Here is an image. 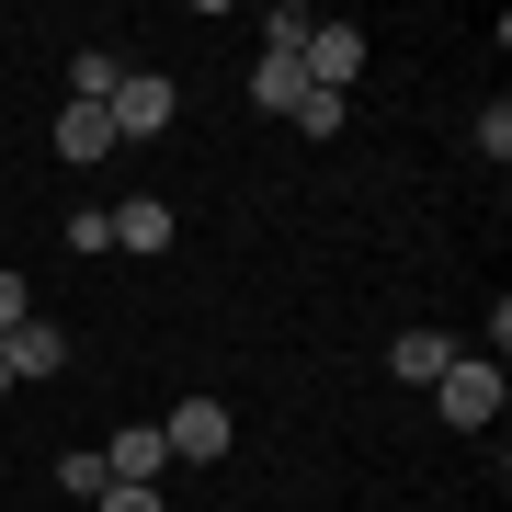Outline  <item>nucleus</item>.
Here are the masks:
<instances>
[{
  "mask_svg": "<svg viewBox=\"0 0 512 512\" xmlns=\"http://www.w3.org/2000/svg\"><path fill=\"white\" fill-rule=\"evenodd\" d=\"M103 114H114V137H171V114H183V92H171L160 69H126Z\"/></svg>",
  "mask_w": 512,
  "mask_h": 512,
  "instance_id": "nucleus-2",
  "label": "nucleus"
},
{
  "mask_svg": "<svg viewBox=\"0 0 512 512\" xmlns=\"http://www.w3.org/2000/svg\"><path fill=\"white\" fill-rule=\"evenodd\" d=\"M92 512H160V490H103Z\"/></svg>",
  "mask_w": 512,
  "mask_h": 512,
  "instance_id": "nucleus-16",
  "label": "nucleus"
},
{
  "mask_svg": "<svg viewBox=\"0 0 512 512\" xmlns=\"http://www.w3.org/2000/svg\"><path fill=\"white\" fill-rule=\"evenodd\" d=\"M285 126H308V137H342V126H353V103H342V92H296V114H285Z\"/></svg>",
  "mask_w": 512,
  "mask_h": 512,
  "instance_id": "nucleus-12",
  "label": "nucleus"
},
{
  "mask_svg": "<svg viewBox=\"0 0 512 512\" xmlns=\"http://www.w3.org/2000/svg\"><path fill=\"white\" fill-rule=\"evenodd\" d=\"M501 399H512V387H501V365H490V353H456V365L433 376V410L456 421V433H490V421H501Z\"/></svg>",
  "mask_w": 512,
  "mask_h": 512,
  "instance_id": "nucleus-1",
  "label": "nucleus"
},
{
  "mask_svg": "<svg viewBox=\"0 0 512 512\" xmlns=\"http://www.w3.org/2000/svg\"><path fill=\"white\" fill-rule=\"evenodd\" d=\"M0 399H12V376H0Z\"/></svg>",
  "mask_w": 512,
  "mask_h": 512,
  "instance_id": "nucleus-17",
  "label": "nucleus"
},
{
  "mask_svg": "<svg viewBox=\"0 0 512 512\" xmlns=\"http://www.w3.org/2000/svg\"><path fill=\"white\" fill-rule=\"evenodd\" d=\"M160 444H171V467H217L228 456V410L217 399H171L160 410Z\"/></svg>",
  "mask_w": 512,
  "mask_h": 512,
  "instance_id": "nucleus-3",
  "label": "nucleus"
},
{
  "mask_svg": "<svg viewBox=\"0 0 512 512\" xmlns=\"http://www.w3.org/2000/svg\"><path fill=\"white\" fill-rule=\"evenodd\" d=\"M160 467H171V444H160V421H126V433L103 444V478H114V490H160Z\"/></svg>",
  "mask_w": 512,
  "mask_h": 512,
  "instance_id": "nucleus-6",
  "label": "nucleus"
},
{
  "mask_svg": "<svg viewBox=\"0 0 512 512\" xmlns=\"http://www.w3.org/2000/svg\"><path fill=\"white\" fill-rule=\"evenodd\" d=\"M57 365H69V330H57V319H23V330H0V376H12V387H46Z\"/></svg>",
  "mask_w": 512,
  "mask_h": 512,
  "instance_id": "nucleus-5",
  "label": "nucleus"
},
{
  "mask_svg": "<svg viewBox=\"0 0 512 512\" xmlns=\"http://www.w3.org/2000/svg\"><path fill=\"white\" fill-rule=\"evenodd\" d=\"M103 148H114V114H103V103H69V114H57V160H80V171H92Z\"/></svg>",
  "mask_w": 512,
  "mask_h": 512,
  "instance_id": "nucleus-7",
  "label": "nucleus"
},
{
  "mask_svg": "<svg viewBox=\"0 0 512 512\" xmlns=\"http://www.w3.org/2000/svg\"><path fill=\"white\" fill-rule=\"evenodd\" d=\"M114 80H126V57H103V46L69 57V103H114Z\"/></svg>",
  "mask_w": 512,
  "mask_h": 512,
  "instance_id": "nucleus-11",
  "label": "nucleus"
},
{
  "mask_svg": "<svg viewBox=\"0 0 512 512\" xmlns=\"http://www.w3.org/2000/svg\"><path fill=\"white\" fill-rule=\"evenodd\" d=\"M114 239H126V251H171V205L160 194H126V205H114Z\"/></svg>",
  "mask_w": 512,
  "mask_h": 512,
  "instance_id": "nucleus-9",
  "label": "nucleus"
},
{
  "mask_svg": "<svg viewBox=\"0 0 512 512\" xmlns=\"http://www.w3.org/2000/svg\"><path fill=\"white\" fill-rule=\"evenodd\" d=\"M35 319V296H23V274H0V330H23Z\"/></svg>",
  "mask_w": 512,
  "mask_h": 512,
  "instance_id": "nucleus-15",
  "label": "nucleus"
},
{
  "mask_svg": "<svg viewBox=\"0 0 512 512\" xmlns=\"http://www.w3.org/2000/svg\"><path fill=\"white\" fill-rule=\"evenodd\" d=\"M57 490H80V501H103L114 478H103V444H80V456H57Z\"/></svg>",
  "mask_w": 512,
  "mask_h": 512,
  "instance_id": "nucleus-13",
  "label": "nucleus"
},
{
  "mask_svg": "<svg viewBox=\"0 0 512 512\" xmlns=\"http://www.w3.org/2000/svg\"><path fill=\"white\" fill-rule=\"evenodd\" d=\"M69 251H114V205H69Z\"/></svg>",
  "mask_w": 512,
  "mask_h": 512,
  "instance_id": "nucleus-14",
  "label": "nucleus"
},
{
  "mask_svg": "<svg viewBox=\"0 0 512 512\" xmlns=\"http://www.w3.org/2000/svg\"><path fill=\"white\" fill-rule=\"evenodd\" d=\"M296 69H308V92H342V103H353V69H365V35H353V23H308Z\"/></svg>",
  "mask_w": 512,
  "mask_h": 512,
  "instance_id": "nucleus-4",
  "label": "nucleus"
},
{
  "mask_svg": "<svg viewBox=\"0 0 512 512\" xmlns=\"http://www.w3.org/2000/svg\"><path fill=\"white\" fill-rule=\"evenodd\" d=\"M387 365H399V387H433L444 365H456V342H444V330H399V342H387Z\"/></svg>",
  "mask_w": 512,
  "mask_h": 512,
  "instance_id": "nucleus-8",
  "label": "nucleus"
},
{
  "mask_svg": "<svg viewBox=\"0 0 512 512\" xmlns=\"http://www.w3.org/2000/svg\"><path fill=\"white\" fill-rule=\"evenodd\" d=\"M296 92H308V69L262 46V69H251V103H262V114H296Z\"/></svg>",
  "mask_w": 512,
  "mask_h": 512,
  "instance_id": "nucleus-10",
  "label": "nucleus"
}]
</instances>
